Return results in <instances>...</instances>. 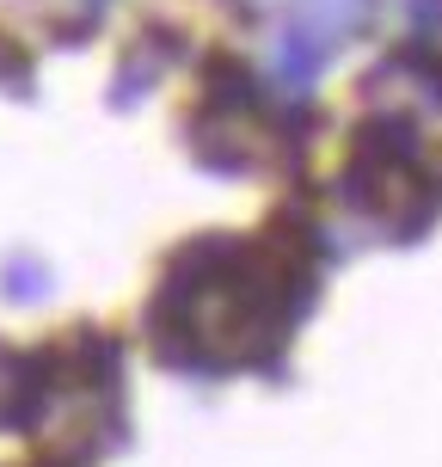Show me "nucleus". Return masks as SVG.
<instances>
[{
	"label": "nucleus",
	"mask_w": 442,
	"mask_h": 467,
	"mask_svg": "<svg viewBox=\"0 0 442 467\" xmlns=\"http://www.w3.org/2000/svg\"><path fill=\"white\" fill-rule=\"evenodd\" d=\"M314 277H320L314 228H271L264 240L203 234L166 265L148 302V338L160 363L190 375L264 369L277 363V350L314 302Z\"/></svg>",
	"instance_id": "1"
},
{
	"label": "nucleus",
	"mask_w": 442,
	"mask_h": 467,
	"mask_svg": "<svg viewBox=\"0 0 442 467\" xmlns=\"http://www.w3.org/2000/svg\"><path fill=\"white\" fill-rule=\"evenodd\" d=\"M338 197L369 228L394 234V240L424 234L442 210V185H437V172H430V161H424L418 130L399 123V117L363 123L356 141H350V154H344V172H338Z\"/></svg>",
	"instance_id": "2"
},
{
	"label": "nucleus",
	"mask_w": 442,
	"mask_h": 467,
	"mask_svg": "<svg viewBox=\"0 0 442 467\" xmlns=\"http://www.w3.org/2000/svg\"><path fill=\"white\" fill-rule=\"evenodd\" d=\"M197 161L215 172H252L283 148V117L271 93L252 80V68L240 62H215L210 93L197 105Z\"/></svg>",
	"instance_id": "3"
},
{
	"label": "nucleus",
	"mask_w": 442,
	"mask_h": 467,
	"mask_svg": "<svg viewBox=\"0 0 442 467\" xmlns=\"http://www.w3.org/2000/svg\"><path fill=\"white\" fill-rule=\"evenodd\" d=\"M44 406V357L0 350V431H31Z\"/></svg>",
	"instance_id": "4"
},
{
	"label": "nucleus",
	"mask_w": 442,
	"mask_h": 467,
	"mask_svg": "<svg viewBox=\"0 0 442 467\" xmlns=\"http://www.w3.org/2000/svg\"><path fill=\"white\" fill-rule=\"evenodd\" d=\"M326 56H332V37L326 31H314V25H289L277 37V80H283V93H295L307 99L314 93V80H320V68H326Z\"/></svg>",
	"instance_id": "5"
},
{
	"label": "nucleus",
	"mask_w": 442,
	"mask_h": 467,
	"mask_svg": "<svg viewBox=\"0 0 442 467\" xmlns=\"http://www.w3.org/2000/svg\"><path fill=\"white\" fill-rule=\"evenodd\" d=\"M302 13L314 31H344V25H356V13H363V0H302Z\"/></svg>",
	"instance_id": "6"
}]
</instances>
